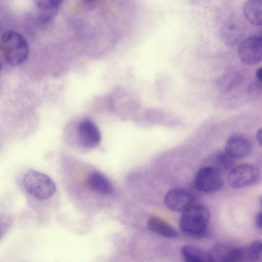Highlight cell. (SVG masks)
Wrapping results in <instances>:
<instances>
[{"label":"cell","instance_id":"cell-1","mask_svg":"<svg viewBox=\"0 0 262 262\" xmlns=\"http://www.w3.org/2000/svg\"><path fill=\"white\" fill-rule=\"evenodd\" d=\"M209 208L201 204H194L183 212L180 220V228L185 235L193 237H203L207 234L210 219Z\"/></svg>","mask_w":262,"mask_h":262},{"label":"cell","instance_id":"cell-2","mask_svg":"<svg viewBox=\"0 0 262 262\" xmlns=\"http://www.w3.org/2000/svg\"><path fill=\"white\" fill-rule=\"evenodd\" d=\"M1 47L6 60L12 66L21 64L28 58V42L21 34L16 31L8 30L3 34Z\"/></svg>","mask_w":262,"mask_h":262},{"label":"cell","instance_id":"cell-3","mask_svg":"<svg viewBox=\"0 0 262 262\" xmlns=\"http://www.w3.org/2000/svg\"><path fill=\"white\" fill-rule=\"evenodd\" d=\"M211 262H255L256 253L251 244L234 247L220 243L212 247L208 253Z\"/></svg>","mask_w":262,"mask_h":262},{"label":"cell","instance_id":"cell-4","mask_svg":"<svg viewBox=\"0 0 262 262\" xmlns=\"http://www.w3.org/2000/svg\"><path fill=\"white\" fill-rule=\"evenodd\" d=\"M24 184L26 191L38 200L48 199L56 191L55 184L48 176L33 170L26 173Z\"/></svg>","mask_w":262,"mask_h":262},{"label":"cell","instance_id":"cell-5","mask_svg":"<svg viewBox=\"0 0 262 262\" xmlns=\"http://www.w3.org/2000/svg\"><path fill=\"white\" fill-rule=\"evenodd\" d=\"M260 178V171L256 165L245 163L234 166L229 171L227 181L231 187L239 189L255 184Z\"/></svg>","mask_w":262,"mask_h":262},{"label":"cell","instance_id":"cell-6","mask_svg":"<svg viewBox=\"0 0 262 262\" xmlns=\"http://www.w3.org/2000/svg\"><path fill=\"white\" fill-rule=\"evenodd\" d=\"M221 174L211 166L200 169L195 177L194 185L200 191L212 193L220 190L223 187Z\"/></svg>","mask_w":262,"mask_h":262},{"label":"cell","instance_id":"cell-7","mask_svg":"<svg viewBox=\"0 0 262 262\" xmlns=\"http://www.w3.org/2000/svg\"><path fill=\"white\" fill-rule=\"evenodd\" d=\"M238 53L241 61L245 64L253 66L260 63L262 58L261 37L252 36L242 40Z\"/></svg>","mask_w":262,"mask_h":262},{"label":"cell","instance_id":"cell-8","mask_svg":"<svg viewBox=\"0 0 262 262\" xmlns=\"http://www.w3.org/2000/svg\"><path fill=\"white\" fill-rule=\"evenodd\" d=\"M164 204L171 211L184 212L195 204V198L188 190L177 187L166 193Z\"/></svg>","mask_w":262,"mask_h":262},{"label":"cell","instance_id":"cell-9","mask_svg":"<svg viewBox=\"0 0 262 262\" xmlns=\"http://www.w3.org/2000/svg\"><path fill=\"white\" fill-rule=\"evenodd\" d=\"M78 134L81 144L86 148H94L100 143V130L95 123L90 119H84L79 123Z\"/></svg>","mask_w":262,"mask_h":262},{"label":"cell","instance_id":"cell-10","mask_svg":"<svg viewBox=\"0 0 262 262\" xmlns=\"http://www.w3.org/2000/svg\"><path fill=\"white\" fill-rule=\"evenodd\" d=\"M252 149V143L249 138L243 135L234 134L228 138L225 151L235 159L248 157Z\"/></svg>","mask_w":262,"mask_h":262},{"label":"cell","instance_id":"cell-11","mask_svg":"<svg viewBox=\"0 0 262 262\" xmlns=\"http://www.w3.org/2000/svg\"><path fill=\"white\" fill-rule=\"evenodd\" d=\"M86 185L92 191L102 195H108L113 192L111 182L103 174L94 171L89 173L86 179Z\"/></svg>","mask_w":262,"mask_h":262},{"label":"cell","instance_id":"cell-12","mask_svg":"<svg viewBox=\"0 0 262 262\" xmlns=\"http://www.w3.org/2000/svg\"><path fill=\"white\" fill-rule=\"evenodd\" d=\"M39 21L46 24L57 15L62 1L58 0H39L34 1Z\"/></svg>","mask_w":262,"mask_h":262},{"label":"cell","instance_id":"cell-13","mask_svg":"<svg viewBox=\"0 0 262 262\" xmlns=\"http://www.w3.org/2000/svg\"><path fill=\"white\" fill-rule=\"evenodd\" d=\"M148 229L159 235L167 238L178 237L177 231L171 225L160 217L152 216L147 221Z\"/></svg>","mask_w":262,"mask_h":262},{"label":"cell","instance_id":"cell-14","mask_svg":"<svg viewBox=\"0 0 262 262\" xmlns=\"http://www.w3.org/2000/svg\"><path fill=\"white\" fill-rule=\"evenodd\" d=\"M261 0H249L244 5V15L246 19L253 25H261Z\"/></svg>","mask_w":262,"mask_h":262},{"label":"cell","instance_id":"cell-15","mask_svg":"<svg viewBox=\"0 0 262 262\" xmlns=\"http://www.w3.org/2000/svg\"><path fill=\"white\" fill-rule=\"evenodd\" d=\"M181 252L185 262H211L208 253L194 245L183 246Z\"/></svg>","mask_w":262,"mask_h":262},{"label":"cell","instance_id":"cell-16","mask_svg":"<svg viewBox=\"0 0 262 262\" xmlns=\"http://www.w3.org/2000/svg\"><path fill=\"white\" fill-rule=\"evenodd\" d=\"M211 166L221 173L230 171L234 166L235 159L225 151H219L214 155Z\"/></svg>","mask_w":262,"mask_h":262},{"label":"cell","instance_id":"cell-17","mask_svg":"<svg viewBox=\"0 0 262 262\" xmlns=\"http://www.w3.org/2000/svg\"><path fill=\"white\" fill-rule=\"evenodd\" d=\"M241 29L233 24H227L222 30L221 36L228 45H233L239 41L242 36Z\"/></svg>","mask_w":262,"mask_h":262},{"label":"cell","instance_id":"cell-18","mask_svg":"<svg viewBox=\"0 0 262 262\" xmlns=\"http://www.w3.org/2000/svg\"><path fill=\"white\" fill-rule=\"evenodd\" d=\"M241 78L240 75L236 72H228L222 77L220 85L224 91H229L239 84Z\"/></svg>","mask_w":262,"mask_h":262},{"label":"cell","instance_id":"cell-19","mask_svg":"<svg viewBox=\"0 0 262 262\" xmlns=\"http://www.w3.org/2000/svg\"><path fill=\"white\" fill-rule=\"evenodd\" d=\"M261 212H258L255 216V223L256 225L259 229L261 230L262 228V221H261Z\"/></svg>","mask_w":262,"mask_h":262},{"label":"cell","instance_id":"cell-20","mask_svg":"<svg viewBox=\"0 0 262 262\" xmlns=\"http://www.w3.org/2000/svg\"><path fill=\"white\" fill-rule=\"evenodd\" d=\"M262 72H261V68H259L258 69L256 72V77L258 82H261V77H262Z\"/></svg>","mask_w":262,"mask_h":262},{"label":"cell","instance_id":"cell-21","mask_svg":"<svg viewBox=\"0 0 262 262\" xmlns=\"http://www.w3.org/2000/svg\"><path fill=\"white\" fill-rule=\"evenodd\" d=\"M261 129H260L259 130H258L256 135V138L257 142H258L260 145H261Z\"/></svg>","mask_w":262,"mask_h":262},{"label":"cell","instance_id":"cell-22","mask_svg":"<svg viewBox=\"0 0 262 262\" xmlns=\"http://www.w3.org/2000/svg\"><path fill=\"white\" fill-rule=\"evenodd\" d=\"M2 69V64L1 63V61H0V71Z\"/></svg>","mask_w":262,"mask_h":262}]
</instances>
